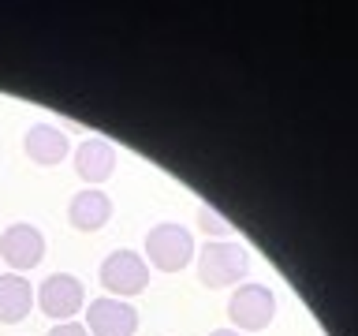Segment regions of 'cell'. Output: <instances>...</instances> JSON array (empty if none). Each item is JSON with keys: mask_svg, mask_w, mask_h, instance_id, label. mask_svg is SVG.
Segmentation results:
<instances>
[{"mask_svg": "<svg viewBox=\"0 0 358 336\" xmlns=\"http://www.w3.org/2000/svg\"><path fill=\"white\" fill-rule=\"evenodd\" d=\"M49 336H90V332H86V325H78V321H60L49 329Z\"/></svg>", "mask_w": 358, "mask_h": 336, "instance_id": "cell-13", "label": "cell"}, {"mask_svg": "<svg viewBox=\"0 0 358 336\" xmlns=\"http://www.w3.org/2000/svg\"><path fill=\"white\" fill-rule=\"evenodd\" d=\"M34 302L49 314V318L56 321H71L78 310H83L86 302V291H83V280L71 276V273H52L41 280L38 295H34Z\"/></svg>", "mask_w": 358, "mask_h": 336, "instance_id": "cell-5", "label": "cell"}, {"mask_svg": "<svg viewBox=\"0 0 358 336\" xmlns=\"http://www.w3.org/2000/svg\"><path fill=\"white\" fill-rule=\"evenodd\" d=\"M0 258L22 273V269H34L45 258V235L34 228V224L19 220V224H8L4 235H0Z\"/></svg>", "mask_w": 358, "mask_h": 336, "instance_id": "cell-7", "label": "cell"}, {"mask_svg": "<svg viewBox=\"0 0 358 336\" xmlns=\"http://www.w3.org/2000/svg\"><path fill=\"white\" fill-rule=\"evenodd\" d=\"M228 318L239 332L268 329V321L276 318V295L265 284H239L228 299Z\"/></svg>", "mask_w": 358, "mask_h": 336, "instance_id": "cell-3", "label": "cell"}, {"mask_svg": "<svg viewBox=\"0 0 358 336\" xmlns=\"http://www.w3.org/2000/svg\"><path fill=\"white\" fill-rule=\"evenodd\" d=\"M138 329V310L116 295L90 299L86 310V332L90 336H134Z\"/></svg>", "mask_w": 358, "mask_h": 336, "instance_id": "cell-6", "label": "cell"}, {"mask_svg": "<svg viewBox=\"0 0 358 336\" xmlns=\"http://www.w3.org/2000/svg\"><path fill=\"white\" fill-rule=\"evenodd\" d=\"M209 336H243V332L239 329H213Z\"/></svg>", "mask_w": 358, "mask_h": 336, "instance_id": "cell-14", "label": "cell"}, {"mask_svg": "<svg viewBox=\"0 0 358 336\" xmlns=\"http://www.w3.org/2000/svg\"><path fill=\"white\" fill-rule=\"evenodd\" d=\"M116 168V150L105 139H86L75 150V172L86 179V183H105Z\"/></svg>", "mask_w": 358, "mask_h": 336, "instance_id": "cell-10", "label": "cell"}, {"mask_svg": "<svg viewBox=\"0 0 358 336\" xmlns=\"http://www.w3.org/2000/svg\"><path fill=\"white\" fill-rule=\"evenodd\" d=\"M108 217H112V198L105 195V190H97V187L78 190V195L71 198V206H67V220H71L78 232L105 228Z\"/></svg>", "mask_w": 358, "mask_h": 336, "instance_id": "cell-9", "label": "cell"}, {"mask_svg": "<svg viewBox=\"0 0 358 336\" xmlns=\"http://www.w3.org/2000/svg\"><path fill=\"white\" fill-rule=\"evenodd\" d=\"M246 269H250V254H246L243 243L209 239L198 251V280L206 288H228L246 276Z\"/></svg>", "mask_w": 358, "mask_h": 336, "instance_id": "cell-1", "label": "cell"}, {"mask_svg": "<svg viewBox=\"0 0 358 336\" xmlns=\"http://www.w3.org/2000/svg\"><path fill=\"white\" fill-rule=\"evenodd\" d=\"M198 228L206 235H213V239H228L231 235V224L224 220L217 209H209V206H198Z\"/></svg>", "mask_w": 358, "mask_h": 336, "instance_id": "cell-12", "label": "cell"}, {"mask_svg": "<svg viewBox=\"0 0 358 336\" xmlns=\"http://www.w3.org/2000/svg\"><path fill=\"white\" fill-rule=\"evenodd\" d=\"M145 254H150V265H157L161 273H179V269L190 265V258L198 251H194V235L183 224L164 220L145 232Z\"/></svg>", "mask_w": 358, "mask_h": 336, "instance_id": "cell-2", "label": "cell"}, {"mask_svg": "<svg viewBox=\"0 0 358 336\" xmlns=\"http://www.w3.org/2000/svg\"><path fill=\"white\" fill-rule=\"evenodd\" d=\"M34 307V288L27 276L19 273H4L0 276V321L4 325H15L30 314Z\"/></svg>", "mask_w": 358, "mask_h": 336, "instance_id": "cell-11", "label": "cell"}, {"mask_svg": "<svg viewBox=\"0 0 358 336\" xmlns=\"http://www.w3.org/2000/svg\"><path fill=\"white\" fill-rule=\"evenodd\" d=\"M22 150H27V157L34 164L52 168L67 157L71 142H67V134L56 127V123H34V127L27 131V139H22Z\"/></svg>", "mask_w": 358, "mask_h": 336, "instance_id": "cell-8", "label": "cell"}, {"mask_svg": "<svg viewBox=\"0 0 358 336\" xmlns=\"http://www.w3.org/2000/svg\"><path fill=\"white\" fill-rule=\"evenodd\" d=\"M101 284H105L116 299L138 295L150 284V265H145L142 254L134 251H112L105 262H101Z\"/></svg>", "mask_w": 358, "mask_h": 336, "instance_id": "cell-4", "label": "cell"}]
</instances>
